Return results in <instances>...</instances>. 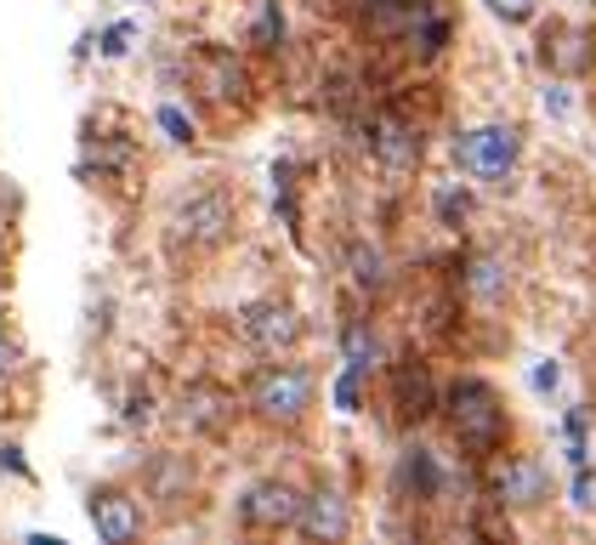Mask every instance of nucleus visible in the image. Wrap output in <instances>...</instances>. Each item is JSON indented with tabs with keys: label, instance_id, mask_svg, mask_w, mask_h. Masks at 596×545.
I'll return each instance as SVG.
<instances>
[{
	"label": "nucleus",
	"instance_id": "obj_1",
	"mask_svg": "<svg viewBox=\"0 0 596 545\" xmlns=\"http://www.w3.org/2000/svg\"><path fill=\"white\" fill-rule=\"evenodd\" d=\"M449 426L460 443H472V449H488V443H501L506 432V409L494 398L488 381H454L449 387Z\"/></svg>",
	"mask_w": 596,
	"mask_h": 545
},
{
	"label": "nucleus",
	"instance_id": "obj_2",
	"mask_svg": "<svg viewBox=\"0 0 596 545\" xmlns=\"http://www.w3.org/2000/svg\"><path fill=\"white\" fill-rule=\"evenodd\" d=\"M250 403H256V415H268V421H295L313 403V375L295 369V364L261 369L256 387H250Z\"/></svg>",
	"mask_w": 596,
	"mask_h": 545
},
{
	"label": "nucleus",
	"instance_id": "obj_3",
	"mask_svg": "<svg viewBox=\"0 0 596 545\" xmlns=\"http://www.w3.org/2000/svg\"><path fill=\"white\" fill-rule=\"evenodd\" d=\"M227 233H234V204H227V193H199L177 211V238H188L193 251H216Z\"/></svg>",
	"mask_w": 596,
	"mask_h": 545
},
{
	"label": "nucleus",
	"instance_id": "obj_4",
	"mask_svg": "<svg viewBox=\"0 0 596 545\" xmlns=\"http://www.w3.org/2000/svg\"><path fill=\"white\" fill-rule=\"evenodd\" d=\"M460 165L472 170V177H506L517 165V131L511 125H483L472 136H460Z\"/></svg>",
	"mask_w": 596,
	"mask_h": 545
},
{
	"label": "nucleus",
	"instance_id": "obj_5",
	"mask_svg": "<svg viewBox=\"0 0 596 545\" xmlns=\"http://www.w3.org/2000/svg\"><path fill=\"white\" fill-rule=\"evenodd\" d=\"M239 518L250 529H290L295 518H302V494H295L290 483H256L239 500Z\"/></svg>",
	"mask_w": 596,
	"mask_h": 545
},
{
	"label": "nucleus",
	"instance_id": "obj_6",
	"mask_svg": "<svg viewBox=\"0 0 596 545\" xmlns=\"http://www.w3.org/2000/svg\"><path fill=\"white\" fill-rule=\"evenodd\" d=\"M91 529H97V540L125 545V540L143 534V511H137V500L120 494V489H97L91 494Z\"/></svg>",
	"mask_w": 596,
	"mask_h": 545
},
{
	"label": "nucleus",
	"instance_id": "obj_7",
	"mask_svg": "<svg viewBox=\"0 0 596 545\" xmlns=\"http://www.w3.org/2000/svg\"><path fill=\"white\" fill-rule=\"evenodd\" d=\"M295 335H302V319H295L284 301H256V307H245V341H250V347L279 353V347H290Z\"/></svg>",
	"mask_w": 596,
	"mask_h": 545
},
{
	"label": "nucleus",
	"instance_id": "obj_8",
	"mask_svg": "<svg viewBox=\"0 0 596 545\" xmlns=\"http://www.w3.org/2000/svg\"><path fill=\"white\" fill-rule=\"evenodd\" d=\"M302 534H313V540H341L347 529H352V518H347V500L336 494V489H318V494H307L302 500Z\"/></svg>",
	"mask_w": 596,
	"mask_h": 545
},
{
	"label": "nucleus",
	"instance_id": "obj_9",
	"mask_svg": "<svg viewBox=\"0 0 596 545\" xmlns=\"http://www.w3.org/2000/svg\"><path fill=\"white\" fill-rule=\"evenodd\" d=\"M420 18H426V0H370V12H363V29L386 41V34H409Z\"/></svg>",
	"mask_w": 596,
	"mask_h": 545
},
{
	"label": "nucleus",
	"instance_id": "obj_10",
	"mask_svg": "<svg viewBox=\"0 0 596 545\" xmlns=\"http://www.w3.org/2000/svg\"><path fill=\"white\" fill-rule=\"evenodd\" d=\"M501 500H511V505H540V500H546V471H540L535 460H511V466L501 471Z\"/></svg>",
	"mask_w": 596,
	"mask_h": 545
},
{
	"label": "nucleus",
	"instance_id": "obj_11",
	"mask_svg": "<svg viewBox=\"0 0 596 545\" xmlns=\"http://www.w3.org/2000/svg\"><path fill=\"white\" fill-rule=\"evenodd\" d=\"M182 421L216 432V426L227 421V392H222V387H188V392H182Z\"/></svg>",
	"mask_w": 596,
	"mask_h": 545
},
{
	"label": "nucleus",
	"instance_id": "obj_12",
	"mask_svg": "<svg viewBox=\"0 0 596 545\" xmlns=\"http://www.w3.org/2000/svg\"><path fill=\"white\" fill-rule=\"evenodd\" d=\"M205 75H211V97H216V102L245 97V68L227 57V52H205Z\"/></svg>",
	"mask_w": 596,
	"mask_h": 545
},
{
	"label": "nucleus",
	"instance_id": "obj_13",
	"mask_svg": "<svg viewBox=\"0 0 596 545\" xmlns=\"http://www.w3.org/2000/svg\"><path fill=\"white\" fill-rule=\"evenodd\" d=\"M375 154H381L386 165H397V170H404V165H415L420 143H415V136H409L404 125H392V120H386V125L375 131Z\"/></svg>",
	"mask_w": 596,
	"mask_h": 545
},
{
	"label": "nucleus",
	"instance_id": "obj_14",
	"mask_svg": "<svg viewBox=\"0 0 596 545\" xmlns=\"http://www.w3.org/2000/svg\"><path fill=\"white\" fill-rule=\"evenodd\" d=\"M397 477H404V489H420V494L438 489V466H432V455H426V449H409V455H404V471H397Z\"/></svg>",
	"mask_w": 596,
	"mask_h": 545
},
{
	"label": "nucleus",
	"instance_id": "obj_15",
	"mask_svg": "<svg viewBox=\"0 0 596 545\" xmlns=\"http://www.w3.org/2000/svg\"><path fill=\"white\" fill-rule=\"evenodd\" d=\"M352 279H358L363 290H381V285H386V262H381L375 251L358 245V251H352Z\"/></svg>",
	"mask_w": 596,
	"mask_h": 545
},
{
	"label": "nucleus",
	"instance_id": "obj_16",
	"mask_svg": "<svg viewBox=\"0 0 596 545\" xmlns=\"http://www.w3.org/2000/svg\"><path fill=\"white\" fill-rule=\"evenodd\" d=\"M370 358H375V335L363 330V324H352V330H347V364L370 369Z\"/></svg>",
	"mask_w": 596,
	"mask_h": 545
},
{
	"label": "nucleus",
	"instance_id": "obj_17",
	"mask_svg": "<svg viewBox=\"0 0 596 545\" xmlns=\"http://www.w3.org/2000/svg\"><path fill=\"white\" fill-rule=\"evenodd\" d=\"M159 125L171 131V143H193V120H188L182 109H171V102H165V109H159Z\"/></svg>",
	"mask_w": 596,
	"mask_h": 545
},
{
	"label": "nucleus",
	"instance_id": "obj_18",
	"mask_svg": "<svg viewBox=\"0 0 596 545\" xmlns=\"http://www.w3.org/2000/svg\"><path fill=\"white\" fill-rule=\"evenodd\" d=\"M488 12L506 18V23H528L535 18V0H488Z\"/></svg>",
	"mask_w": 596,
	"mask_h": 545
},
{
	"label": "nucleus",
	"instance_id": "obj_19",
	"mask_svg": "<svg viewBox=\"0 0 596 545\" xmlns=\"http://www.w3.org/2000/svg\"><path fill=\"white\" fill-rule=\"evenodd\" d=\"M358 364H347V375H341V381H336V409H347V415H352V409H358Z\"/></svg>",
	"mask_w": 596,
	"mask_h": 545
},
{
	"label": "nucleus",
	"instance_id": "obj_20",
	"mask_svg": "<svg viewBox=\"0 0 596 545\" xmlns=\"http://www.w3.org/2000/svg\"><path fill=\"white\" fill-rule=\"evenodd\" d=\"M397 398H404V403L415 398V415H426V381H420V375H409V369L397 375Z\"/></svg>",
	"mask_w": 596,
	"mask_h": 545
},
{
	"label": "nucleus",
	"instance_id": "obj_21",
	"mask_svg": "<svg viewBox=\"0 0 596 545\" xmlns=\"http://www.w3.org/2000/svg\"><path fill=\"white\" fill-rule=\"evenodd\" d=\"M494 272H501L494 262H477V267H472V285H477L483 296H501V279H494Z\"/></svg>",
	"mask_w": 596,
	"mask_h": 545
},
{
	"label": "nucleus",
	"instance_id": "obj_22",
	"mask_svg": "<svg viewBox=\"0 0 596 545\" xmlns=\"http://www.w3.org/2000/svg\"><path fill=\"white\" fill-rule=\"evenodd\" d=\"M18 358H23V353H18V341H12L7 330H0V381H7V375L18 369Z\"/></svg>",
	"mask_w": 596,
	"mask_h": 545
},
{
	"label": "nucleus",
	"instance_id": "obj_23",
	"mask_svg": "<svg viewBox=\"0 0 596 545\" xmlns=\"http://www.w3.org/2000/svg\"><path fill=\"white\" fill-rule=\"evenodd\" d=\"M569 455H574V466H585V426H580V415H569Z\"/></svg>",
	"mask_w": 596,
	"mask_h": 545
},
{
	"label": "nucleus",
	"instance_id": "obj_24",
	"mask_svg": "<svg viewBox=\"0 0 596 545\" xmlns=\"http://www.w3.org/2000/svg\"><path fill=\"white\" fill-rule=\"evenodd\" d=\"M438 211H443V222H460V216H466V193H443Z\"/></svg>",
	"mask_w": 596,
	"mask_h": 545
},
{
	"label": "nucleus",
	"instance_id": "obj_25",
	"mask_svg": "<svg viewBox=\"0 0 596 545\" xmlns=\"http://www.w3.org/2000/svg\"><path fill=\"white\" fill-rule=\"evenodd\" d=\"M125 41H131V29H125V23H114V29L103 34V52H109V57H120V52H125Z\"/></svg>",
	"mask_w": 596,
	"mask_h": 545
},
{
	"label": "nucleus",
	"instance_id": "obj_26",
	"mask_svg": "<svg viewBox=\"0 0 596 545\" xmlns=\"http://www.w3.org/2000/svg\"><path fill=\"white\" fill-rule=\"evenodd\" d=\"M0 471H18V477H29V466H23V455L12 449V443H0Z\"/></svg>",
	"mask_w": 596,
	"mask_h": 545
},
{
	"label": "nucleus",
	"instance_id": "obj_27",
	"mask_svg": "<svg viewBox=\"0 0 596 545\" xmlns=\"http://www.w3.org/2000/svg\"><path fill=\"white\" fill-rule=\"evenodd\" d=\"M535 387H540V392H546V387H556V364H551V358L535 369Z\"/></svg>",
	"mask_w": 596,
	"mask_h": 545
},
{
	"label": "nucleus",
	"instance_id": "obj_28",
	"mask_svg": "<svg viewBox=\"0 0 596 545\" xmlns=\"http://www.w3.org/2000/svg\"><path fill=\"white\" fill-rule=\"evenodd\" d=\"M574 505H591V477H585V466H580V477H574Z\"/></svg>",
	"mask_w": 596,
	"mask_h": 545
}]
</instances>
